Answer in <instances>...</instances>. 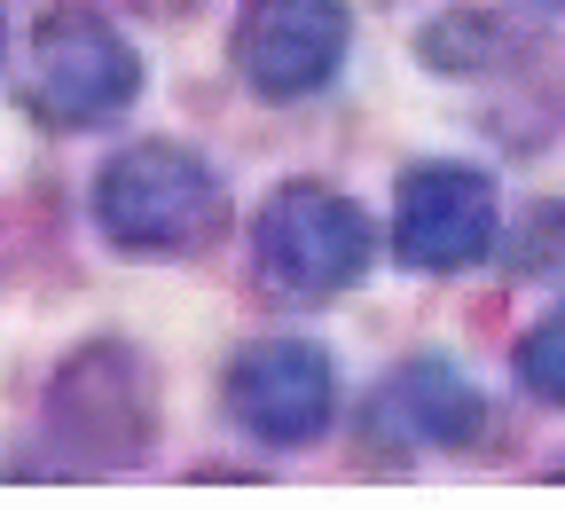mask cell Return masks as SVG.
<instances>
[{"label":"cell","mask_w":565,"mask_h":510,"mask_svg":"<svg viewBox=\"0 0 565 510\" xmlns=\"http://www.w3.org/2000/svg\"><path fill=\"white\" fill-rule=\"evenodd\" d=\"M511 370H519V385L534 393V401H550V408H565V307H550L526 338H519V353H511Z\"/></svg>","instance_id":"30bf717a"},{"label":"cell","mask_w":565,"mask_h":510,"mask_svg":"<svg viewBox=\"0 0 565 510\" xmlns=\"http://www.w3.org/2000/svg\"><path fill=\"white\" fill-rule=\"evenodd\" d=\"M47 448L63 471H134L158 448V370L126 338L63 353L47 378Z\"/></svg>","instance_id":"3957f363"},{"label":"cell","mask_w":565,"mask_h":510,"mask_svg":"<svg viewBox=\"0 0 565 510\" xmlns=\"http://www.w3.org/2000/svg\"><path fill=\"white\" fill-rule=\"evenodd\" d=\"M0 47H9V24H0Z\"/></svg>","instance_id":"4fadbf2b"},{"label":"cell","mask_w":565,"mask_h":510,"mask_svg":"<svg viewBox=\"0 0 565 510\" xmlns=\"http://www.w3.org/2000/svg\"><path fill=\"white\" fill-rule=\"evenodd\" d=\"M345 40H353L345 0H244L228 32V63L259 103H307L338 79Z\"/></svg>","instance_id":"5b68a950"},{"label":"cell","mask_w":565,"mask_h":510,"mask_svg":"<svg viewBox=\"0 0 565 510\" xmlns=\"http://www.w3.org/2000/svg\"><path fill=\"white\" fill-rule=\"evenodd\" d=\"M370 259H377L370 212L330 181H282L252 221V267L282 299H338L370 275Z\"/></svg>","instance_id":"277c9868"},{"label":"cell","mask_w":565,"mask_h":510,"mask_svg":"<svg viewBox=\"0 0 565 510\" xmlns=\"http://www.w3.org/2000/svg\"><path fill=\"white\" fill-rule=\"evenodd\" d=\"M95 229L126 259H196L228 229V189L181 141H126L95 173Z\"/></svg>","instance_id":"6da1fadb"},{"label":"cell","mask_w":565,"mask_h":510,"mask_svg":"<svg viewBox=\"0 0 565 510\" xmlns=\"http://www.w3.org/2000/svg\"><path fill=\"white\" fill-rule=\"evenodd\" d=\"M134 95H141L134 40L95 9V0H47L40 24L24 32L17 103L47 134H87V126H110L118 110H134Z\"/></svg>","instance_id":"7a4b0ae2"},{"label":"cell","mask_w":565,"mask_h":510,"mask_svg":"<svg viewBox=\"0 0 565 510\" xmlns=\"http://www.w3.org/2000/svg\"><path fill=\"white\" fill-rule=\"evenodd\" d=\"M519 275H542V267H565V204H534L526 229H519V252H511Z\"/></svg>","instance_id":"8fae6325"},{"label":"cell","mask_w":565,"mask_h":510,"mask_svg":"<svg viewBox=\"0 0 565 510\" xmlns=\"http://www.w3.org/2000/svg\"><path fill=\"white\" fill-rule=\"evenodd\" d=\"M385 416H401L408 440H433V448H463L471 432L487 424V408H479L471 378L456 370V361H440V353L401 361L393 385H385Z\"/></svg>","instance_id":"ba28073f"},{"label":"cell","mask_w":565,"mask_h":510,"mask_svg":"<svg viewBox=\"0 0 565 510\" xmlns=\"http://www.w3.org/2000/svg\"><path fill=\"white\" fill-rule=\"evenodd\" d=\"M158 9H173V17H181V9H196V0H158Z\"/></svg>","instance_id":"7c38bea8"},{"label":"cell","mask_w":565,"mask_h":510,"mask_svg":"<svg viewBox=\"0 0 565 510\" xmlns=\"http://www.w3.org/2000/svg\"><path fill=\"white\" fill-rule=\"evenodd\" d=\"M228 416L267 448L322 440L338 416V361L315 338H252L228 361Z\"/></svg>","instance_id":"52a82bcc"},{"label":"cell","mask_w":565,"mask_h":510,"mask_svg":"<svg viewBox=\"0 0 565 510\" xmlns=\"http://www.w3.org/2000/svg\"><path fill=\"white\" fill-rule=\"evenodd\" d=\"M494 181L479 166L433 158V166H408L401 196H393V252L416 275H463L494 252Z\"/></svg>","instance_id":"8992f818"},{"label":"cell","mask_w":565,"mask_h":510,"mask_svg":"<svg viewBox=\"0 0 565 510\" xmlns=\"http://www.w3.org/2000/svg\"><path fill=\"white\" fill-rule=\"evenodd\" d=\"M503 47H511V32L494 24L487 9H456V17H440V24H424L416 32V55L433 63V71H494L503 63Z\"/></svg>","instance_id":"9c48e42d"}]
</instances>
